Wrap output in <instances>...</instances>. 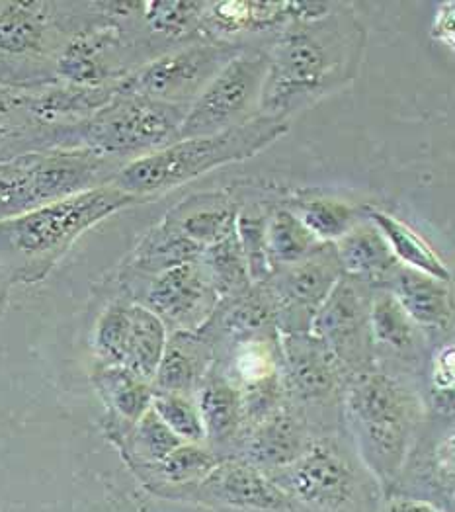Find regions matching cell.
<instances>
[{
  "mask_svg": "<svg viewBox=\"0 0 455 512\" xmlns=\"http://www.w3.org/2000/svg\"><path fill=\"white\" fill-rule=\"evenodd\" d=\"M362 466L334 434H321L288 468L266 475L297 512H375L377 495Z\"/></svg>",
  "mask_w": 455,
  "mask_h": 512,
  "instance_id": "cell-8",
  "label": "cell"
},
{
  "mask_svg": "<svg viewBox=\"0 0 455 512\" xmlns=\"http://www.w3.org/2000/svg\"><path fill=\"white\" fill-rule=\"evenodd\" d=\"M454 344L442 346L438 354L432 360V370H430V380H432V389H434V399L438 407L448 405L452 411V395H454Z\"/></svg>",
  "mask_w": 455,
  "mask_h": 512,
  "instance_id": "cell-39",
  "label": "cell"
},
{
  "mask_svg": "<svg viewBox=\"0 0 455 512\" xmlns=\"http://www.w3.org/2000/svg\"><path fill=\"white\" fill-rule=\"evenodd\" d=\"M430 36L436 42L448 45L450 49H454L455 45V2H442L438 6V12L432 20L430 26Z\"/></svg>",
  "mask_w": 455,
  "mask_h": 512,
  "instance_id": "cell-40",
  "label": "cell"
},
{
  "mask_svg": "<svg viewBox=\"0 0 455 512\" xmlns=\"http://www.w3.org/2000/svg\"><path fill=\"white\" fill-rule=\"evenodd\" d=\"M315 438L307 419L286 403L276 413L243 430L231 458H237L262 473L288 468Z\"/></svg>",
  "mask_w": 455,
  "mask_h": 512,
  "instance_id": "cell-17",
  "label": "cell"
},
{
  "mask_svg": "<svg viewBox=\"0 0 455 512\" xmlns=\"http://www.w3.org/2000/svg\"><path fill=\"white\" fill-rule=\"evenodd\" d=\"M332 243H323L313 255L278 268L266 282L276 303L280 335L311 333L319 307L342 276Z\"/></svg>",
  "mask_w": 455,
  "mask_h": 512,
  "instance_id": "cell-14",
  "label": "cell"
},
{
  "mask_svg": "<svg viewBox=\"0 0 455 512\" xmlns=\"http://www.w3.org/2000/svg\"><path fill=\"white\" fill-rule=\"evenodd\" d=\"M207 2H168L149 0L141 8V24L157 43L178 42L182 45L206 42L204 38V16Z\"/></svg>",
  "mask_w": 455,
  "mask_h": 512,
  "instance_id": "cell-28",
  "label": "cell"
},
{
  "mask_svg": "<svg viewBox=\"0 0 455 512\" xmlns=\"http://www.w3.org/2000/svg\"><path fill=\"white\" fill-rule=\"evenodd\" d=\"M198 333L213 346L215 360L237 342L280 337L276 303L268 284H252L239 296L221 299Z\"/></svg>",
  "mask_w": 455,
  "mask_h": 512,
  "instance_id": "cell-18",
  "label": "cell"
},
{
  "mask_svg": "<svg viewBox=\"0 0 455 512\" xmlns=\"http://www.w3.org/2000/svg\"><path fill=\"white\" fill-rule=\"evenodd\" d=\"M190 106L120 92L98 112L51 133V149H88L129 163L176 141Z\"/></svg>",
  "mask_w": 455,
  "mask_h": 512,
  "instance_id": "cell-6",
  "label": "cell"
},
{
  "mask_svg": "<svg viewBox=\"0 0 455 512\" xmlns=\"http://www.w3.org/2000/svg\"><path fill=\"white\" fill-rule=\"evenodd\" d=\"M166 339L168 331L163 321L147 307L131 301V323L124 368L147 382H153L165 352Z\"/></svg>",
  "mask_w": 455,
  "mask_h": 512,
  "instance_id": "cell-30",
  "label": "cell"
},
{
  "mask_svg": "<svg viewBox=\"0 0 455 512\" xmlns=\"http://www.w3.org/2000/svg\"><path fill=\"white\" fill-rule=\"evenodd\" d=\"M290 133V122L256 116L249 122L215 135L182 139L125 163L110 186L149 202L206 172L233 163H243L266 151Z\"/></svg>",
  "mask_w": 455,
  "mask_h": 512,
  "instance_id": "cell-4",
  "label": "cell"
},
{
  "mask_svg": "<svg viewBox=\"0 0 455 512\" xmlns=\"http://www.w3.org/2000/svg\"><path fill=\"white\" fill-rule=\"evenodd\" d=\"M221 460L217 452L202 444L184 442L176 450H172L161 462L135 466L139 477L153 487L159 495L186 497L192 487H196L209 471L213 470Z\"/></svg>",
  "mask_w": 455,
  "mask_h": 512,
  "instance_id": "cell-25",
  "label": "cell"
},
{
  "mask_svg": "<svg viewBox=\"0 0 455 512\" xmlns=\"http://www.w3.org/2000/svg\"><path fill=\"white\" fill-rule=\"evenodd\" d=\"M280 344L288 403L307 419L315 436L332 434L348 376L313 333L280 335Z\"/></svg>",
  "mask_w": 455,
  "mask_h": 512,
  "instance_id": "cell-10",
  "label": "cell"
},
{
  "mask_svg": "<svg viewBox=\"0 0 455 512\" xmlns=\"http://www.w3.org/2000/svg\"><path fill=\"white\" fill-rule=\"evenodd\" d=\"M104 16V2H2L0 85L55 83V61L63 47Z\"/></svg>",
  "mask_w": 455,
  "mask_h": 512,
  "instance_id": "cell-5",
  "label": "cell"
},
{
  "mask_svg": "<svg viewBox=\"0 0 455 512\" xmlns=\"http://www.w3.org/2000/svg\"><path fill=\"white\" fill-rule=\"evenodd\" d=\"M245 47L243 43L206 40L170 49L131 71L118 83V90L166 104L190 106L211 79Z\"/></svg>",
  "mask_w": 455,
  "mask_h": 512,
  "instance_id": "cell-11",
  "label": "cell"
},
{
  "mask_svg": "<svg viewBox=\"0 0 455 512\" xmlns=\"http://www.w3.org/2000/svg\"><path fill=\"white\" fill-rule=\"evenodd\" d=\"M14 286L12 278L8 276V272L0 266V315L6 311L8 299H10V288Z\"/></svg>",
  "mask_w": 455,
  "mask_h": 512,
  "instance_id": "cell-42",
  "label": "cell"
},
{
  "mask_svg": "<svg viewBox=\"0 0 455 512\" xmlns=\"http://www.w3.org/2000/svg\"><path fill=\"white\" fill-rule=\"evenodd\" d=\"M383 288L395 296L420 331L452 329L454 303L448 282L399 264Z\"/></svg>",
  "mask_w": 455,
  "mask_h": 512,
  "instance_id": "cell-19",
  "label": "cell"
},
{
  "mask_svg": "<svg viewBox=\"0 0 455 512\" xmlns=\"http://www.w3.org/2000/svg\"><path fill=\"white\" fill-rule=\"evenodd\" d=\"M266 245L274 272L313 255L323 243L301 223L290 208H278L268 215Z\"/></svg>",
  "mask_w": 455,
  "mask_h": 512,
  "instance_id": "cell-32",
  "label": "cell"
},
{
  "mask_svg": "<svg viewBox=\"0 0 455 512\" xmlns=\"http://www.w3.org/2000/svg\"><path fill=\"white\" fill-rule=\"evenodd\" d=\"M379 512H444L436 509L430 501L413 497H389L381 503Z\"/></svg>",
  "mask_w": 455,
  "mask_h": 512,
  "instance_id": "cell-41",
  "label": "cell"
},
{
  "mask_svg": "<svg viewBox=\"0 0 455 512\" xmlns=\"http://www.w3.org/2000/svg\"><path fill=\"white\" fill-rule=\"evenodd\" d=\"M124 165L88 149L30 151L0 161V221L106 186Z\"/></svg>",
  "mask_w": 455,
  "mask_h": 512,
  "instance_id": "cell-7",
  "label": "cell"
},
{
  "mask_svg": "<svg viewBox=\"0 0 455 512\" xmlns=\"http://www.w3.org/2000/svg\"><path fill=\"white\" fill-rule=\"evenodd\" d=\"M239 210V204L227 194L211 192L186 198L170 210L165 219L186 239L196 243L200 249H207L235 233Z\"/></svg>",
  "mask_w": 455,
  "mask_h": 512,
  "instance_id": "cell-23",
  "label": "cell"
},
{
  "mask_svg": "<svg viewBox=\"0 0 455 512\" xmlns=\"http://www.w3.org/2000/svg\"><path fill=\"white\" fill-rule=\"evenodd\" d=\"M186 497L241 512H297L262 471L237 458L221 460Z\"/></svg>",
  "mask_w": 455,
  "mask_h": 512,
  "instance_id": "cell-16",
  "label": "cell"
},
{
  "mask_svg": "<svg viewBox=\"0 0 455 512\" xmlns=\"http://www.w3.org/2000/svg\"><path fill=\"white\" fill-rule=\"evenodd\" d=\"M194 397L206 428L207 448L217 452L221 458H231L235 444L243 434L239 387L215 364Z\"/></svg>",
  "mask_w": 455,
  "mask_h": 512,
  "instance_id": "cell-20",
  "label": "cell"
},
{
  "mask_svg": "<svg viewBox=\"0 0 455 512\" xmlns=\"http://www.w3.org/2000/svg\"><path fill=\"white\" fill-rule=\"evenodd\" d=\"M373 346L405 358L420 346V329L387 288H373L370 303Z\"/></svg>",
  "mask_w": 455,
  "mask_h": 512,
  "instance_id": "cell-29",
  "label": "cell"
},
{
  "mask_svg": "<svg viewBox=\"0 0 455 512\" xmlns=\"http://www.w3.org/2000/svg\"><path fill=\"white\" fill-rule=\"evenodd\" d=\"M266 77V49L247 45L190 104L176 133V141L215 135L256 118L260 114Z\"/></svg>",
  "mask_w": 455,
  "mask_h": 512,
  "instance_id": "cell-9",
  "label": "cell"
},
{
  "mask_svg": "<svg viewBox=\"0 0 455 512\" xmlns=\"http://www.w3.org/2000/svg\"><path fill=\"white\" fill-rule=\"evenodd\" d=\"M290 210L321 243H336L360 221L350 204L334 198L295 202Z\"/></svg>",
  "mask_w": 455,
  "mask_h": 512,
  "instance_id": "cell-34",
  "label": "cell"
},
{
  "mask_svg": "<svg viewBox=\"0 0 455 512\" xmlns=\"http://www.w3.org/2000/svg\"><path fill=\"white\" fill-rule=\"evenodd\" d=\"M334 245L342 272L383 288L393 270L399 266L383 235L370 221H358Z\"/></svg>",
  "mask_w": 455,
  "mask_h": 512,
  "instance_id": "cell-24",
  "label": "cell"
},
{
  "mask_svg": "<svg viewBox=\"0 0 455 512\" xmlns=\"http://www.w3.org/2000/svg\"><path fill=\"white\" fill-rule=\"evenodd\" d=\"M372 294L368 282L342 274L311 323V333L325 342L348 378L377 366L370 327Z\"/></svg>",
  "mask_w": 455,
  "mask_h": 512,
  "instance_id": "cell-13",
  "label": "cell"
},
{
  "mask_svg": "<svg viewBox=\"0 0 455 512\" xmlns=\"http://www.w3.org/2000/svg\"><path fill=\"white\" fill-rule=\"evenodd\" d=\"M131 323V301L114 299L100 313L94 327V354L102 366H124L125 348Z\"/></svg>",
  "mask_w": 455,
  "mask_h": 512,
  "instance_id": "cell-35",
  "label": "cell"
},
{
  "mask_svg": "<svg viewBox=\"0 0 455 512\" xmlns=\"http://www.w3.org/2000/svg\"><path fill=\"white\" fill-rule=\"evenodd\" d=\"M143 204L106 184L0 221V266L14 284H38L84 233L110 215Z\"/></svg>",
  "mask_w": 455,
  "mask_h": 512,
  "instance_id": "cell-2",
  "label": "cell"
},
{
  "mask_svg": "<svg viewBox=\"0 0 455 512\" xmlns=\"http://www.w3.org/2000/svg\"><path fill=\"white\" fill-rule=\"evenodd\" d=\"M342 415L364 468L381 485H395L422 423V403L411 385L375 366L348 378Z\"/></svg>",
  "mask_w": 455,
  "mask_h": 512,
  "instance_id": "cell-3",
  "label": "cell"
},
{
  "mask_svg": "<svg viewBox=\"0 0 455 512\" xmlns=\"http://www.w3.org/2000/svg\"><path fill=\"white\" fill-rule=\"evenodd\" d=\"M202 253L204 249L186 239L163 217V221L149 229L135 249L125 256L120 272L149 278L176 266L196 262Z\"/></svg>",
  "mask_w": 455,
  "mask_h": 512,
  "instance_id": "cell-26",
  "label": "cell"
},
{
  "mask_svg": "<svg viewBox=\"0 0 455 512\" xmlns=\"http://www.w3.org/2000/svg\"><path fill=\"white\" fill-rule=\"evenodd\" d=\"M198 262L219 299L239 296L252 286L247 262L237 239V229L233 235L204 249Z\"/></svg>",
  "mask_w": 455,
  "mask_h": 512,
  "instance_id": "cell-31",
  "label": "cell"
},
{
  "mask_svg": "<svg viewBox=\"0 0 455 512\" xmlns=\"http://www.w3.org/2000/svg\"><path fill=\"white\" fill-rule=\"evenodd\" d=\"M151 407L180 440L190 444L206 442V428L202 423L194 395L153 393Z\"/></svg>",
  "mask_w": 455,
  "mask_h": 512,
  "instance_id": "cell-37",
  "label": "cell"
},
{
  "mask_svg": "<svg viewBox=\"0 0 455 512\" xmlns=\"http://www.w3.org/2000/svg\"><path fill=\"white\" fill-rule=\"evenodd\" d=\"M92 382L108 409L106 434L112 440L124 436L151 409L153 385L124 366L96 364Z\"/></svg>",
  "mask_w": 455,
  "mask_h": 512,
  "instance_id": "cell-22",
  "label": "cell"
},
{
  "mask_svg": "<svg viewBox=\"0 0 455 512\" xmlns=\"http://www.w3.org/2000/svg\"><path fill=\"white\" fill-rule=\"evenodd\" d=\"M114 442L120 446L131 468L161 462L172 450L184 444V440H180L166 427L163 419L153 411V407L124 436L116 438Z\"/></svg>",
  "mask_w": 455,
  "mask_h": 512,
  "instance_id": "cell-33",
  "label": "cell"
},
{
  "mask_svg": "<svg viewBox=\"0 0 455 512\" xmlns=\"http://www.w3.org/2000/svg\"><path fill=\"white\" fill-rule=\"evenodd\" d=\"M332 2H256L225 0L207 2L204 38L207 42H237L243 34L274 36L295 20H307L325 14Z\"/></svg>",
  "mask_w": 455,
  "mask_h": 512,
  "instance_id": "cell-15",
  "label": "cell"
},
{
  "mask_svg": "<svg viewBox=\"0 0 455 512\" xmlns=\"http://www.w3.org/2000/svg\"><path fill=\"white\" fill-rule=\"evenodd\" d=\"M215 366V350L200 333L176 331L166 339L165 352L153 378V393L194 395Z\"/></svg>",
  "mask_w": 455,
  "mask_h": 512,
  "instance_id": "cell-21",
  "label": "cell"
},
{
  "mask_svg": "<svg viewBox=\"0 0 455 512\" xmlns=\"http://www.w3.org/2000/svg\"><path fill=\"white\" fill-rule=\"evenodd\" d=\"M241 395V413H243V430L254 427L256 423L264 421L280 407L288 403V393L282 372L262 378L252 384L239 387Z\"/></svg>",
  "mask_w": 455,
  "mask_h": 512,
  "instance_id": "cell-38",
  "label": "cell"
},
{
  "mask_svg": "<svg viewBox=\"0 0 455 512\" xmlns=\"http://www.w3.org/2000/svg\"><path fill=\"white\" fill-rule=\"evenodd\" d=\"M268 215L270 214H266L258 206L243 208L237 215V239L245 256L252 284L268 282L274 274L266 245Z\"/></svg>",
  "mask_w": 455,
  "mask_h": 512,
  "instance_id": "cell-36",
  "label": "cell"
},
{
  "mask_svg": "<svg viewBox=\"0 0 455 512\" xmlns=\"http://www.w3.org/2000/svg\"><path fill=\"white\" fill-rule=\"evenodd\" d=\"M364 215L383 235L389 249L401 266L413 268L422 274H428L442 282H452V272L440 255L424 241L411 225L401 221L395 215L387 214L379 208H364Z\"/></svg>",
  "mask_w": 455,
  "mask_h": 512,
  "instance_id": "cell-27",
  "label": "cell"
},
{
  "mask_svg": "<svg viewBox=\"0 0 455 512\" xmlns=\"http://www.w3.org/2000/svg\"><path fill=\"white\" fill-rule=\"evenodd\" d=\"M116 282L122 298L153 311L170 333H198L221 301L198 260L149 278L118 270Z\"/></svg>",
  "mask_w": 455,
  "mask_h": 512,
  "instance_id": "cell-12",
  "label": "cell"
},
{
  "mask_svg": "<svg viewBox=\"0 0 455 512\" xmlns=\"http://www.w3.org/2000/svg\"><path fill=\"white\" fill-rule=\"evenodd\" d=\"M368 32L352 4L332 2L315 18L282 28L270 47L260 116L288 120L350 85L364 63Z\"/></svg>",
  "mask_w": 455,
  "mask_h": 512,
  "instance_id": "cell-1",
  "label": "cell"
}]
</instances>
